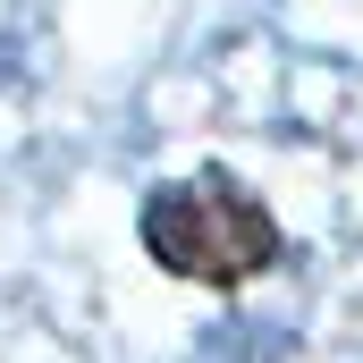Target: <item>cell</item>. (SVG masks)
<instances>
[{
    "instance_id": "1",
    "label": "cell",
    "mask_w": 363,
    "mask_h": 363,
    "mask_svg": "<svg viewBox=\"0 0 363 363\" xmlns=\"http://www.w3.org/2000/svg\"><path fill=\"white\" fill-rule=\"evenodd\" d=\"M144 254L186 287L228 296V287L271 271L287 254V237H279V220L262 211L254 186H237L228 169H194V178L144 194Z\"/></svg>"
}]
</instances>
